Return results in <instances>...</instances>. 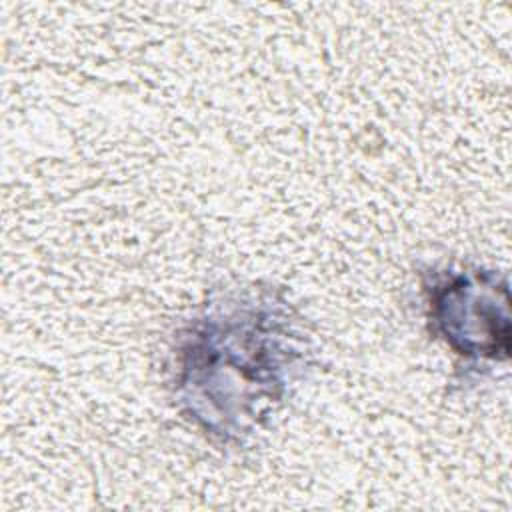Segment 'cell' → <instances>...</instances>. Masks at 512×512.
Listing matches in <instances>:
<instances>
[{
    "label": "cell",
    "mask_w": 512,
    "mask_h": 512,
    "mask_svg": "<svg viewBox=\"0 0 512 512\" xmlns=\"http://www.w3.org/2000/svg\"><path fill=\"white\" fill-rule=\"evenodd\" d=\"M422 292L430 334L464 362L488 370L510 356L508 284L494 270L428 268Z\"/></svg>",
    "instance_id": "obj_2"
},
{
    "label": "cell",
    "mask_w": 512,
    "mask_h": 512,
    "mask_svg": "<svg viewBox=\"0 0 512 512\" xmlns=\"http://www.w3.org/2000/svg\"><path fill=\"white\" fill-rule=\"evenodd\" d=\"M302 318L272 286L212 296L172 342V392L206 436L224 446L250 438L310 362Z\"/></svg>",
    "instance_id": "obj_1"
}]
</instances>
